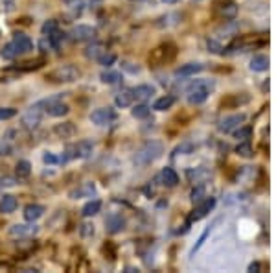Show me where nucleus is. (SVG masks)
<instances>
[{"mask_svg":"<svg viewBox=\"0 0 276 273\" xmlns=\"http://www.w3.org/2000/svg\"><path fill=\"white\" fill-rule=\"evenodd\" d=\"M162 153H164V144H162L160 140H148V142L136 152L133 161L136 166H148V164L157 161Z\"/></svg>","mask_w":276,"mask_h":273,"instance_id":"f257e3e1","label":"nucleus"},{"mask_svg":"<svg viewBox=\"0 0 276 273\" xmlns=\"http://www.w3.org/2000/svg\"><path fill=\"white\" fill-rule=\"evenodd\" d=\"M213 87H215V83L210 80H199L191 83L188 89V102L191 105H201L203 102H206V98L213 91Z\"/></svg>","mask_w":276,"mask_h":273,"instance_id":"f03ea898","label":"nucleus"},{"mask_svg":"<svg viewBox=\"0 0 276 273\" xmlns=\"http://www.w3.org/2000/svg\"><path fill=\"white\" fill-rule=\"evenodd\" d=\"M81 70H79L76 65H63V67H57L52 72L46 74V80L52 83H72V81L79 80Z\"/></svg>","mask_w":276,"mask_h":273,"instance_id":"7ed1b4c3","label":"nucleus"},{"mask_svg":"<svg viewBox=\"0 0 276 273\" xmlns=\"http://www.w3.org/2000/svg\"><path fill=\"white\" fill-rule=\"evenodd\" d=\"M175 56H177V48L171 43H166V45H160L155 50H151L149 54V63L153 67H160V65H166L170 61H173Z\"/></svg>","mask_w":276,"mask_h":273,"instance_id":"20e7f679","label":"nucleus"},{"mask_svg":"<svg viewBox=\"0 0 276 273\" xmlns=\"http://www.w3.org/2000/svg\"><path fill=\"white\" fill-rule=\"evenodd\" d=\"M42 114H44V105H42V100L41 102H37V104H33L28 111L22 114V118H21V122H22V126L26 129H33L37 128L41 124V120H42Z\"/></svg>","mask_w":276,"mask_h":273,"instance_id":"39448f33","label":"nucleus"},{"mask_svg":"<svg viewBox=\"0 0 276 273\" xmlns=\"http://www.w3.org/2000/svg\"><path fill=\"white\" fill-rule=\"evenodd\" d=\"M42 105H44V113L50 114V116H55V118L64 116V114H68V111H70V107L64 104V102H61L57 96L42 100Z\"/></svg>","mask_w":276,"mask_h":273,"instance_id":"423d86ee","label":"nucleus"},{"mask_svg":"<svg viewBox=\"0 0 276 273\" xmlns=\"http://www.w3.org/2000/svg\"><path fill=\"white\" fill-rule=\"evenodd\" d=\"M215 11L221 19L225 21H234L237 17V4L234 0H217L215 2Z\"/></svg>","mask_w":276,"mask_h":273,"instance_id":"0eeeda50","label":"nucleus"},{"mask_svg":"<svg viewBox=\"0 0 276 273\" xmlns=\"http://www.w3.org/2000/svg\"><path fill=\"white\" fill-rule=\"evenodd\" d=\"M245 118H247V116L241 114V113H239V114H230V116H225V118L219 122V126H217V128H219L221 133H232L236 128L243 126Z\"/></svg>","mask_w":276,"mask_h":273,"instance_id":"6e6552de","label":"nucleus"},{"mask_svg":"<svg viewBox=\"0 0 276 273\" xmlns=\"http://www.w3.org/2000/svg\"><path fill=\"white\" fill-rule=\"evenodd\" d=\"M114 118H116V114L109 107H102V109H96V111L90 113V122L96 124V126H107Z\"/></svg>","mask_w":276,"mask_h":273,"instance_id":"1a4fd4ad","label":"nucleus"},{"mask_svg":"<svg viewBox=\"0 0 276 273\" xmlns=\"http://www.w3.org/2000/svg\"><path fill=\"white\" fill-rule=\"evenodd\" d=\"M96 28L88 24H78L74 26V30H72V37L76 41H92L96 39Z\"/></svg>","mask_w":276,"mask_h":273,"instance_id":"9d476101","label":"nucleus"},{"mask_svg":"<svg viewBox=\"0 0 276 273\" xmlns=\"http://www.w3.org/2000/svg\"><path fill=\"white\" fill-rule=\"evenodd\" d=\"M213 207H215V198H206V200H203L197 205V209L193 210V214L190 216V222H197L201 218H205Z\"/></svg>","mask_w":276,"mask_h":273,"instance_id":"9b49d317","label":"nucleus"},{"mask_svg":"<svg viewBox=\"0 0 276 273\" xmlns=\"http://www.w3.org/2000/svg\"><path fill=\"white\" fill-rule=\"evenodd\" d=\"M72 150H74V159H87L90 157V153L94 152V142L92 140H79L78 144L72 146Z\"/></svg>","mask_w":276,"mask_h":273,"instance_id":"f8f14e48","label":"nucleus"},{"mask_svg":"<svg viewBox=\"0 0 276 273\" xmlns=\"http://www.w3.org/2000/svg\"><path fill=\"white\" fill-rule=\"evenodd\" d=\"M105 225H107V231H109L110 234H116L126 229V218L122 216V214H110V216L105 220Z\"/></svg>","mask_w":276,"mask_h":273,"instance_id":"ddd939ff","label":"nucleus"},{"mask_svg":"<svg viewBox=\"0 0 276 273\" xmlns=\"http://www.w3.org/2000/svg\"><path fill=\"white\" fill-rule=\"evenodd\" d=\"M13 45L19 48L21 54H26V52L33 50V41L30 39L26 33H21V32L13 33Z\"/></svg>","mask_w":276,"mask_h":273,"instance_id":"4468645a","label":"nucleus"},{"mask_svg":"<svg viewBox=\"0 0 276 273\" xmlns=\"http://www.w3.org/2000/svg\"><path fill=\"white\" fill-rule=\"evenodd\" d=\"M54 133L59 138H72V136L78 133V128L74 122H63V124H57L54 128Z\"/></svg>","mask_w":276,"mask_h":273,"instance_id":"2eb2a0df","label":"nucleus"},{"mask_svg":"<svg viewBox=\"0 0 276 273\" xmlns=\"http://www.w3.org/2000/svg\"><path fill=\"white\" fill-rule=\"evenodd\" d=\"M203 68H205V67L201 63H186L175 70V76H179V78H191V76H195V74L201 72Z\"/></svg>","mask_w":276,"mask_h":273,"instance_id":"dca6fc26","label":"nucleus"},{"mask_svg":"<svg viewBox=\"0 0 276 273\" xmlns=\"http://www.w3.org/2000/svg\"><path fill=\"white\" fill-rule=\"evenodd\" d=\"M134 102V92L133 89H124V91H120L118 94H116V98H114V104H116V107H131Z\"/></svg>","mask_w":276,"mask_h":273,"instance_id":"f3484780","label":"nucleus"},{"mask_svg":"<svg viewBox=\"0 0 276 273\" xmlns=\"http://www.w3.org/2000/svg\"><path fill=\"white\" fill-rule=\"evenodd\" d=\"M44 214V207L42 205H37V203H32V205H28L26 209H24V220L26 222H37L41 216Z\"/></svg>","mask_w":276,"mask_h":273,"instance_id":"a211bd4d","label":"nucleus"},{"mask_svg":"<svg viewBox=\"0 0 276 273\" xmlns=\"http://www.w3.org/2000/svg\"><path fill=\"white\" fill-rule=\"evenodd\" d=\"M160 181H162L164 186H175L179 183V176H177V172H175L173 168L166 166V168L160 172Z\"/></svg>","mask_w":276,"mask_h":273,"instance_id":"6ab92c4d","label":"nucleus"},{"mask_svg":"<svg viewBox=\"0 0 276 273\" xmlns=\"http://www.w3.org/2000/svg\"><path fill=\"white\" fill-rule=\"evenodd\" d=\"M37 233V227L35 225H21V224H17L13 225L11 229H9V234L11 236H30V234H35Z\"/></svg>","mask_w":276,"mask_h":273,"instance_id":"aec40b11","label":"nucleus"},{"mask_svg":"<svg viewBox=\"0 0 276 273\" xmlns=\"http://www.w3.org/2000/svg\"><path fill=\"white\" fill-rule=\"evenodd\" d=\"M17 198L15 196H4L2 200H0V212L2 214H11V212H15V209H17Z\"/></svg>","mask_w":276,"mask_h":273,"instance_id":"412c9836","label":"nucleus"},{"mask_svg":"<svg viewBox=\"0 0 276 273\" xmlns=\"http://www.w3.org/2000/svg\"><path fill=\"white\" fill-rule=\"evenodd\" d=\"M105 52H107V48H105L103 43H92V45L87 46V50H85V56H87L88 59H96V61H98Z\"/></svg>","mask_w":276,"mask_h":273,"instance_id":"4be33fe9","label":"nucleus"},{"mask_svg":"<svg viewBox=\"0 0 276 273\" xmlns=\"http://www.w3.org/2000/svg\"><path fill=\"white\" fill-rule=\"evenodd\" d=\"M251 68L256 70V72H265L269 68V57L263 56V54H256L251 61Z\"/></svg>","mask_w":276,"mask_h":273,"instance_id":"5701e85b","label":"nucleus"},{"mask_svg":"<svg viewBox=\"0 0 276 273\" xmlns=\"http://www.w3.org/2000/svg\"><path fill=\"white\" fill-rule=\"evenodd\" d=\"M133 92L136 100H148L155 94V87L153 85H138V87L133 89Z\"/></svg>","mask_w":276,"mask_h":273,"instance_id":"b1692460","label":"nucleus"},{"mask_svg":"<svg viewBox=\"0 0 276 273\" xmlns=\"http://www.w3.org/2000/svg\"><path fill=\"white\" fill-rule=\"evenodd\" d=\"M96 192V186L92 183H87V185L79 186L76 190H72L70 192V198L72 200H79V198H85V196H92Z\"/></svg>","mask_w":276,"mask_h":273,"instance_id":"393cba45","label":"nucleus"},{"mask_svg":"<svg viewBox=\"0 0 276 273\" xmlns=\"http://www.w3.org/2000/svg\"><path fill=\"white\" fill-rule=\"evenodd\" d=\"M19 54H21V52H19V48L13 45V41L8 43V45H4L2 50H0V56H2V59H6V61H13Z\"/></svg>","mask_w":276,"mask_h":273,"instance_id":"a878e982","label":"nucleus"},{"mask_svg":"<svg viewBox=\"0 0 276 273\" xmlns=\"http://www.w3.org/2000/svg\"><path fill=\"white\" fill-rule=\"evenodd\" d=\"M173 104H175V96H171V94H166V96H160L158 100H155L153 109H155V111H166V109H170V107H171Z\"/></svg>","mask_w":276,"mask_h":273,"instance_id":"bb28decb","label":"nucleus"},{"mask_svg":"<svg viewBox=\"0 0 276 273\" xmlns=\"http://www.w3.org/2000/svg\"><path fill=\"white\" fill-rule=\"evenodd\" d=\"M100 209H102V201L92 200V201H88L87 205L81 209V214H83L85 218H90V216H94V214H98Z\"/></svg>","mask_w":276,"mask_h":273,"instance_id":"cd10ccee","label":"nucleus"},{"mask_svg":"<svg viewBox=\"0 0 276 273\" xmlns=\"http://www.w3.org/2000/svg\"><path fill=\"white\" fill-rule=\"evenodd\" d=\"M15 174H17V177H19V179H24V177L30 176V174H32V164H30V161L22 159V161L17 162Z\"/></svg>","mask_w":276,"mask_h":273,"instance_id":"c85d7f7f","label":"nucleus"},{"mask_svg":"<svg viewBox=\"0 0 276 273\" xmlns=\"http://www.w3.org/2000/svg\"><path fill=\"white\" fill-rule=\"evenodd\" d=\"M100 80H102L103 83H107V85H114V83H118V81L122 80V76H120V72H116V70H103V72L100 74Z\"/></svg>","mask_w":276,"mask_h":273,"instance_id":"c756f323","label":"nucleus"},{"mask_svg":"<svg viewBox=\"0 0 276 273\" xmlns=\"http://www.w3.org/2000/svg\"><path fill=\"white\" fill-rule=\"evenodd\" d=\"M151 113V107L146 104H140L136 105V107H133V111H131V114H133L134 118H148Z\"/></svg>","mask_w":276,"mask_h":273,"instance_id":"7c9ffc66","label":"nucleus"},{"mask_svg":"<svg viewBox=\"0 0 276 273\" xmlns=\"http://www.w3.org/2000/svg\"><path fill=\"white\" fill-rule=\"evenodd\" d=\"M236 152L241 155V157H253V146L249 144L247 140H243V142H239L236 148Z\"/></svg>","mask_w":276,"mask_h":273,"instance_id":"2f4dec72","label":"nucleus"},{"mask_svg":"<svg viewBox=\"0 0 276 273\" xmlns=\"http://www.w3.org/2000/svg\"><path fill=\"white\" fill-rule=\"evenodd\" d=\"M205 194H206V188L203 185L195 186L193 190H191V201L193 203H201V201L205 200Z\"/></svg>","mask_w":276,"mask_h":273,"instance_id":"473e14b6","label":"nucleus"},{"mask_svg":"<svg viewBox=\"0 0 276 273\" xmlns=\"http://www.w3.org/2000/svg\"><path fill=\"white\" fill-rule=\"evenodd\" d=\"M48 39L52 41V45H54V48H59V45L64 41V33L59 32V28L55 30V32H52L50 35H48Z\"/></svg>","mask_w":276,"mask_h":273,"instance_id":"72a5a7b5","label":"nucleus"},{"mask_svg":"<svg viewBox=\"0 0 276 273\" xmlns=\"http://www.w3.org/2000/svg\"><path fill=\"white\" fill-rule=\"evenodd\" d=\"M79 234H81V238H90L94 234V225L92 224L79 225Z\"/></svg>","mask_w":276,"mask_h":273,"instance_id":"f704fd0d","label":"nucleus"},{"mask_svg":"<svg viewBox=\"0 0 276 273\" xmlns=\"http://www.w3.org/2000/svg\"><path fill=\"white\" fill-rule=\"evenodd\" d=\"M55 30H57V21H54V19H50V21H46L44 24L41 26V32L44 33V35H50Z\"/></svg>","mask_w":276,"mask_h":273,"instance_id":"c9c22d12","label":"nucleus"},{"mask_svg":"<svg viewBox=\"0 0 276 273\" xmlns=\"http://www.w3.org/2000/svg\"><path fill=\"white\" fill-rule=\"evenodd\" d=\"M17 114V109L13 107H0V120H9Z\"/></svg>","mask_w":276,"mask_h":273,"instance_id":"e433bc0d","label":"nucleus"},{"mask_svg":"<svg viewBox=\"0 0 276 273\" xmlns=\"http://www.w3.org/2000/svg\"><path fill=\"white\" fill-rule=\"evenodd\" d=\"M98 61H100V65H103V67H110V65L116 63V54H107V52H105Z\"/></svg>","mask_w":276,"mask_h":273,"instance_id":"4c0bfd02","label":"nucleus"},{"mask_svg":"<svg viewBox=\"0 0 276 273\" xmlns=\"http://www.w3.org/2000/svg\"><path fill=\"white\" fill-rule=\"evenodd\" d=\"M210 231H212V227H208V229H206L205 233L201 234V238H199V240H197V244H195V246H193V249H191V255H195V251H199V249H201V246H203V244H205L206 236H208V234H210Z\"/></svg>","mask_w":276,"mask_h":273,"instance_id":"58836bf2","label":"nucleus"},{"mask_svg":"<svg viewBox=\"0 0 276 273\" xmlns=\"http://www.w3.org/2000/svg\"><path fill=\"white\" fill-rule=\"evenodd\" d=\"M39 48L42 50V52H50V50H55V48H54V45H52V41L48 39V35H44V37L41 39Z\"/></svg>","mask_w":276,"mask_h":273,"instance_id":"ea45409f","label":"nucleus"},{"mask_svg":"<svg viewBox=\"0 0 276 273\" xmlns=\"http://www.w3.org/2000/svg\"><path fill=\"white\" fill-rule=\"evenodd\" d=\"M234 135H236V138H249V135H251V128H241L239 126V129L237 131H234Z\"/></svg>","mask_w":276,"mask_h":273,"instance_id":"a19ab883","label":"nucleus"},{"mask_svg":"<svg viewBox=\"0 0 276 273\" xmlns=\"http://www.w3.org/2000/svg\"><path fill=\"white\" fill-rule=\"evenodd\" d=\"M190 152H193V144L191 142H184V144H181L175 150V153H190Z\"/></svg>","mask_w":276,"mask_h":273,"instance_id":"79ce46f5","label":"nucleus"},{"mask_svg":"<svg viewBox=\"0 0 276 273\" xmlns=\"http://www.w3.org/2000/svg\"><path fill=\"white\" fill-rule=\"evenodd\" d=\"M42 161L46 162V164H55V162H59V159L55 157L54 153L46 152V153H44V155H42Z\"/></svg>","mask_w":276,"mask_h":273,"instance_id":"37998d69","label":"nucleus"},{"mask_svg":"<svg viewBox=\"0 0 276 273\" xmlns=\"http://www.w3.org/2000/svg\"><path fill=\"white\" fill-rule=\"evenodd\" d=\"M208 48H210V52H213V54H223V46L217 45L215 41H208Z\"/></svg>","mask_w":276,"mask_h":273,"instance_id":"c03bdc74","label":"nucleus"},{"mask_svg":"<svg viewBox=\"0 0 276 273\" xmlns=\"http://www.w3.org/2000/svg\"><path fill=\"white\" fill-rule=\"evenodd\" d=\"M124 68H126V70H129L131 74L140 72V67H131V63H126V65H124Z\"/></svg>","mask_w":276,"mask_h":273,"instance_id":"a18cd8bd","label":"nucleus"},{"mask_svg":"<svg viewBox=\"0 0 276 273\" xmlns=\"http://www.w3.org/2000/svg\"><path fill=\"white\" fill-rule=\"evenodd\" d=\"M260 262H253V264L249 266V272H260Z\"/></svg>","mask_w":276,"mask_h":273,"instance_id":"49530a36","label":"nucleus"},{"mask_svg":"<svg viewBox=\"0 0 276 273\" xmlns=\"http://www.w3.org/2000/svg\"><path fill=\"white\" fill-rule=\"evenodd\" d=\"M64 4H74V2H78V0H63Z\"/></svg>","mask_w":276,"mask_h":273,"instance_id":"de8ad7c7","label":"nucleus"},{"mask_svg":"<svg viewBox=\"0 0 276 273\" xmlns=\"http://www.w3.org/2000/svg\"><path fill=\"white\" fill-rule=\"evenodd\" d=\"M162 2H166V4H175L177 0H162Z\"/></svg>","mask_w":276,"mask_h":273,"instance_id":"09e8293b","label":"nucleus"},{"mask_svg":"<svg viewBox=\"0 0 276 273\" xmlns=\"http://www.w3.org/2000/svg\"><path fill=\"white\" fill-rule=\"evenodd\" d=\"M0 188H2V179H0Z\"/></svg>","mask_w":276,"mask_h":273,"instance_id":"8fccbe9b","label":"nucleus"},{"mask_svg":"<svg viewBox=\"0 0 276 273\" xmlns=\"http://www.w3.org/2000/svg\"><path fill=\"white\" fill-rule=\"evenodd\" d=\"M193 2H201V0H193Z\"/></svg>","mask_w":276,"mask_h":273,"instance_id":"3c124183","label":"nucleus"},{"mask_svg":"<svg viewBox=\"0 0 276 273\" xmlns=\"http://www.w3.org/2000/svg\"><path fill=\"white\" fill-rule=\"evenodd\" d=\"M136 2H138V0H136Z\"/></svg>","mask_w":276,"mask_h":273,"instance_id":"603ef678","label":"nucleus"}]
</instances>
